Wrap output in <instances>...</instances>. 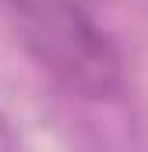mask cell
Here are the masks:
<instances>
[{
	"mask_svg": "<svg viewBox=\"0 0 148 152\" xmlns=\"http://www.w3.org/2000/svg\"><path fill=\"white\" fill-rule=\"evenodd\" d=\"M14 18L21 46L67 92L95 103L123 92V57L78 0H18Z\"/></svg>",
	"mask_w": 148,
	"mask_h": 152,
	"instance_id": "cell-1",
	"label": "cell"
}]
</instances>
